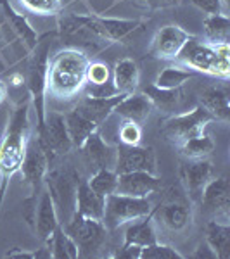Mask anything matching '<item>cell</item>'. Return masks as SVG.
<instances>
[{"mask_svg":"<svg viewBox=\"0 0 230 259\" xmlns=\"http://www.w3.org/2000/svg\"><path fill=\"white\" fill-rule=\"evenodd\" d=\"M177 147L185 159H208L215 150V142L211 140L210 135L203 133V135L192 137V139L182 142Z\"/></svg>","mask_w":230,"mask_h":259,"instance_id":"cell-32","label":"cell"},{"mask_svg":"<svg viewBox=\"0 0 230 259\" xmlns=\"http://www.w3.org/2000/svg\"><path fill=\"white\" fill-rule=\"evenodd\" d=\"M206 233V244L215 252L216 259H228L230 257V225L221 221L210 220L204 227Z\"/></svg>","mask_w":230,"mask_h":259,"instance_id":"cell-26","label":"cell"},{"mask_svg":"<svg viewBox=\"0 0 230 259\" xmlns=\"http://www.w3.org/2000/svg\"><path fill=\"white\" fill-rule=\"evenodd\" d=\"M142 94L145 95L152 107H158L160 111L170 112L178 106V100H180V89L175 90H165V89H158L156 85H149Z\"/></svg>","mask_w":230,"mask_h":259,"instance_id":"cell-33","label":"cell"},{"mask_svg":"<svg viewBox=\"0 0 230 259\" xmlns=\"http://www.w3.org/2000/svg\"><path fill=\"white\" fill-rule=\"evenodd\" d=\"M92 190H95L99 195L107 197L111 194H116V187H118V173L114 169H95L92 177L87 180Z\"/></svg>","mask_w":230,"mask_h":259,"instance_id":"cell-34","label":"cell"},{"mask_svg":"<svg viewBox=\"0 0 230 259\" xmlns=\"http://www.w3.org/2000/svg\"><path fill=\"white\" fill-rule=\"evenodd\" d=\"M199 11H203L206 16L210 14H227L228 7L223 4V0H190Z\"/></svg>","mask_w":230,"mask_h":259,"instance_id":"cell-39","label":"cell"},{"mask_svg":"<svg viewBox=\"0 0 230 259\" xmlns=\"http://www.w3.org/2000/svg\"><path fill=\"white\" fill-rule=\"evenodd\" d=\"M28 71L24 76V87L31 99V107L36 114V130L42 128L45 119V97H47V68L50 54V35L39 40L36 47L31 50Z\"/></svg>","mask_w":230,"mask_h":259,"instance_id":"cell-5","label":"cell"},{"mask_svg":"<svg viewBox=\"0 0 230 259\" xmlns=\"http://www.w3.org/2000/svg\"><path fill=\"white\" fill-rule=\"evenodd\" d=\"M211 175L213 166L208 159H187L180 166V180L192 199L201 197V192L211 180Z\"/></svg>","mask_w":230,"mask_h":259,"instance_id":"cell-19","label":"cell"},{"mask_svg":"<svg viewBox=\"0 0 230 259\" xmlns=\"http://www.w3.org/2000/svg\"><path fill=\"white\" fill-rule=\"evenodd\" d=\"M192 259H216L215 252L210 249V245L204 242V244H199V247L196 249L194 254H190Z\"/></svg>","mask_w":230,"mask_h":259,"instance_id":"cell-43","label":"cell"},{"mask_svg":"<svg viewBox=\"0 0 230 259\" xmlns=\"http://www.w3.org/2000/svg\"><path fill=\"white\" fill-rule=\"evenodd\" d=\"M196 73L185 66H168V68L161 69V73L156 76L154 85L158 89H165V90H175V89H182L183 83H187L190 78H194Z\"/></svg>","mask_w":230,"mask_h":259,"instance_id":"cell-31","label":"cell"},{"mask_svg":"<svg viewBox=\"0 0 230 259\" xmlns=\"http://www.w3.org/2000/svg\"><path fill=\"white\" fill-rule=\"evenodd\" d=\"M152 211V204L147 197H132L123 194H111L106 197V211L102 223L107 230L120 228L135 220L147 216Z\"/></svg>","mask_w":230,"mask_h":259,"instance_id":"cell-9","label":"cell"},{"mask_svg":"<svg viewBox=\"0 0 230 259\" xmlns=\"http://www.w3.org/2000/svg\"><path fill=\"white\" fill-rule=\"evenodd\" d=\"M215 118L199 104L194 109L166 119L161 128V133L173 145H180L182 142L189 140L192 137L206 133L208 124H211Z\"/></svg>","mask_w":230,"mask_h":259,"instance_id":"cell-8","label":"cell"},{"mask_svg":"<svg viewBox=\"0 0 230 259\" xmlns=\"http://www.w3.org/2000/svg\"><path fill=\"white\" fill-rule=\"evenodd\" d=\"M4 257H11V259H36V250H26V249L14 247V249L7 250V252L4 254Z\"/></svg>","mask_w":230,"mask_h":259,"instance_id":"cell-42","label":"cell"},{"mask_svg":"<svg viewBox=\"0 0 230 259\" xmlns=\"http://www.w3.org/2000/svg\"><path fill=\"white\" fill-rule=\"evenodd\" d=\"M140 259H185V256L178 252L175 247H171V245L154 242V244L142 247Z\"/></svg>","mask_w":230,"mask_h":259,"instance_id":"cell-36","label":"cell"},{"mask_svg":"<svg viewBox=\"0 0 230 259\" xmlns=\"http://www.w3.org/2000/svg\"><path fill=\"white\" fill-rule=\"evenodd\" d=\"M104 211H106V197H102L95 190H92L87 180H80V185H78L76 190L74 212L85 216V218L102 221Z\"/></svg>","mask_w":230,"mask_h":259,"instance_id":"cell-22","label":"cell"},{"mask_svg":"<svg viewBox=\"0 0 230 259\" xmlns=\"http://www.w3.org/2000/svg\"><path fill=\"white\" fill-rule=\"evenodd\" d=\"M228 2H230V0H223V4H225L227 7H228Z\"/></svg>","mask_w":230,"mask_h":259,"instance_id":"cell-46","label":"cell"},{"mask_svg":"<svg viewBox=\"0 0 230 259\" xmlns=\"http://www.w3.org/2000/svg\"><path fill=\"white\" fill-rule=\"evenodd\" d=\"M201 206L210 220L228 223L230 220V183L225 177L211 178L201 192Z\"/></svg>","mask_w":230,"mask_h":259,"instance_id":"cell-12","label":"cell"},{"mask_svg":"<svg viewBox=\"0 0 230 259\" xmlns=\"http://www.w3.org/2000/svg\"><path fill=\"white\" fill-rule=\"evenodd\" d=\"M116 173L149 171L156 175V152L144 145H116Z\"/></svg>","mask_w":230,"mask_h":259,"instance_id":"cell-15","label":"cell"},{"mask_svg":"<svg viewBox=\"0 0 230 259\" xmlns=\"http://www.w3.org/2000/svg\"><path fill=\"white\" fill-rule=\"evenodd\" d=\"M130 2H140L149 9H165V7L180 6L183 0H130Z\"/></svg>","mask_w":230,"mask_h":259,"instance_id":"cell-41","label":"cell"},{"mask_svg":"<svg viewBox=\"0 0 230 259\" xmlns=\"http://www.w3.org/2000/svg\"><path fill=\"white\" fill-rule=\"evenodd\" d=\"M192 38L190 33H187L178 24H166L150 40L149 54L156 59L163 61H175L185 44Z\"/></svg>","mask_w":230,"mask_h":259,"instance_id":"cell-13","label":"cell"},{"mask_svg":"<svg viewBox=\"0 0 230 259\" xmlns=\"http://www.w3.org/2000/svg\"><path fill=\"white\" fill-rule=\"evenodd\" d=\"M45 245L50 250V256L52 259H78L80 257V250H78V245L68 233L64 232V228L57 227L54 230L52 237L44 242Z\"/></svg>","mask_w":230,"mask_h":259,"instance_id":"cell-29","label":"cell"},{"mask_svg":"<svg viewBox=\"0 0 230 259\" xmlns=\"http://www.w3.org/2000/svg\"><path fill=\"white\" fill-rule=\"evenodd\" d=\"M204 38L210 44H228L230 19L227 14H210L203 21Z\"/></svg>","mask_w":230,"mask_h":259,"instance_id":"cell-30","label":"cell"},{"mask_svg":"<svg viewBox=\"0 0 230 259\" xmlns=\"http://www.w3.org/2000/svg\"><path fill=\"white\" fill-rule=\"evenodd\" d=\"M201 106L204 107L215 121L227 123L230 119V92L227 85L208 87L201 95Z\"/></svg>","mask_w":230,"mask_h":259,"instance_id":"cell-23","label":"cell"},{"mask_svg":"<svg viewBox=\"0 0 230 259\" xmlns=\"http://www.w3.org/2000/svg\"><path fill=\"white\" fill-rule=\"evenodd\" d=\"M175 61L180 66L192 69L194 73L211 74L221 80H227L230 74L228 44L199 41L196 36H192Z\"/></svg>","mask_w":230,"mask_h":259,"instance_id":"cell-3","label":"cell"},{"mask_svg":"<svg viewBox=\"0 0 230 259\" xmlns=\"http://www.w3.org/2000/svg\"><path fill=\"white\" fill-rule=\"evenodd\" d=\"M140 252H142V247H139V245H125L123 244L114 254H111V257H116V259H140Z\"/></svg>","mask_w":230,"mask_h":259,"instance_id":"cell-40","label":"cell"},{"mask_svg":"<svg viewBox=\"0 0 230 259\" xmlns=\"http://www.w3.org/2000/svg\"><path fill=\"white\" fill-rule=\"evenodd\" d=\"M89 54L76 47H66L49 57L47 95L56 99H73L82 94L87 83Z\"/></svg>","mask_w":230,"mask_h":259,"instance_id":"cell-2","label":"cell"},{"mask_svg":"<svg viewBox=\"0 0 230 259\" xmlns=\"http://www.w3.org/2000/svg\"><path fill=\"white\" fill-rule=\"evenodd\" d=\"M120 144L123 145H139L142 140V126L133 121H125L120 124L118 130Z\"/></svg>","mask_w":230,"mask_h":259,"instance_id":"cell-38","label":"cell"},{"mask_svg":"<svg viewBox=\"0 0 230 259\" xmlns=\"http://www.w3.org/2000/svg\"><path fill=\"white\" fill-rule=\"evenodd\" d=\"M57 33L62 40L73 44V47L80 50L99 52L107 44L92 30L89 14H62L57 19Z\"/></svg>","mask_w":230,"mask_h":259,"instance_id":"cell-10","label":"cell"},{"mask_svg":"<svg viewBox=\"0 0 230 259\" xmlns=\"http://www.w3.org/2000/svg\"><path fill=\"white\" fill-rule=\"evenodd\" d=\"M80 180V173L69 164L49 168V173L45 177V187L56 204L61 225H64L74 214V202H76V190Z\"/></svg>","mask_w":230,"mask_h":259,"instance_id":"cell-6","label":"cell"},{"mask_svg":"<svg viewBox=\"0 0 230 259\" xmlns=\"http://www.w3.org/2000/svg\"><path fill=\"white\" fill-rule=\"evenodd\" d=\"M11 7H12V4L9 0H0V9H2V12H7Z\"/></svg>","mask_w":230,"mask_h":259,"instance_id":"cell-45","label":"cell"},{"mask_svg":"<svg viewBox=\"0 0 230 259\" xmlns=\"http://www.w3.org/2000/svg\"><path fill=\"white\" fill-rule=\"evenodd\" d=\"M154 242H158V237H156V228H154V212L152 211H150L147 216H144V218L128 223L127 230H125V235H123L125 245H139V247H145V245H150V244H154Z\"/></svg>","mask_w":230,"mask_h":259,"instance_id":"cell-25","label":"cell"},{"mask_svg":"<svg viewBox=\"0 0 230 259\" xmlns=\"http://www.w3.org/2000/svg\"><path fill=\"white\" fill-rule=\"evenodd\" d=\"M80 152L82 157L85 161L87 166H90L92 169H114L116 166V147L109 145L106 140L102 139L100 132H94L92 135H89L83 144L80 145Z\"/></svg>","mask_w":230,"mask_h":259,"instance_id":"cell-16","label":"cell"},{"mask_svg":"<svg viewBox=\"0 0 230 259\" xmlns=\"http://www.w3.org/2000/svg\"><path fill=\"white\" fill-rule=\"evenodd\" d=\"M112 83L120 94L127 95L137 92L140 83V69L137 62L130 57H123V59L116 61L114 68H112Z\"/></svg>","mask_w":230,"mask_h":259,"instance_id":"cell-24","label":"cell"},{"mask_svg":"<svg viewBox=\"0 0 230 259\" xmlns=\"http://www.w3.org/2000/svg\"><path fill=\"white\" fill-rule=\"evenodd\" d=\"M50 159L36 137H30L26 145V152H24V159L21 164L19 173L23 175L24 185L30 189V195L23 200V214L26 223L33 228V220H35V209H36V200L42 189L45 185V177L50 168Z\"/></svg>","mask_w":230,"mask_h":259,"instance_id":"cell-4","label":"cell"},{"mask_svg":"<svg viewBox=\"0 0 230 259\" xmlns=\"http://www.w3.org/2000/svg\"><path fill=\"white\" fill-rule=\"evenodd\" d=\"M112 81V69L102 61H90L87 68V83L89 85H104Z\"/></svg>","mask_w":230,"mask_h":259,"instance_id":"cell-37","label":"cell"},{"mask_svg":"<svg viewBox=\"0 0 230 259\" xmlns=\"http://www.w3.org/2000/svg\"><path fill=\"white\" fill-rule=\"evenodd\" d=\"M152 109L154 107L150 100L142 92H132V94H127L120 100L112 114L120 116L125 121H133V123L142 124L144 121H147Z\"/></svg>","mask_w":230,"mask_h":259,"instance_id":"cell-21","label":"cell"},{"mask_svg":"<svg viewBox=\"0 0 230 259\" xmlns=\"http://www.w3.org/2000/svg\"><path fill=\"white\" fill-rule=\"evenodd\" d=\"M4 16L9 21L11 28L14 30L16 35H18L21 44L26 47L28 52H31V50L36 47V44H39L40 36H39V33L35 31V28L30 24V21L26 19V16L18 12L14 7H11L7 12H4Z\"/></svg>","mask_w":230,"mask_h":259,"instance_id":"cell-28","label":"cell"},{"mask_svg":"<svg viewBox=\"0 0 230 259\" xmlns=\"http://www.w3.org/2000/svg\"><path fill=\"white\" fill-rule=\"evenodd\" d=\"M36 140L47 152L50 162L62 157L73 149L69 132L66 126V118L59 111H47L40 130H36Z\"/></svg>","mask_w":230,"mask_h":259,"instance_id":"cell-11","label":"cell"},{"mask_svg":"<svg viewBox=\"0 0 230 259\" xmlns=\"http://www.w3.org/2000/svg\"><path fill=\"white\" fill-rule=\"evenodd\" d=\"M64 232L76 242L78 250H80V257H90L95 256L100 249L106 244L107 228L102 221L90 220L85 216L74 212L71 218L61 225Z\"/></svg>","mask_w":230,"mask_h":259,"instance_id":"cell-7","label":"cell"},{"mask_svg":"<svg viewBox=\"0 0 230 259\" xmlns=\"http://www.w3.org/2000/svg\"><path fill=\"white\" fill-rule=\"evenodd\" d=\"M64 118H66V126H68V132H69L71 144H73L74 149L80 147L83 142L89 139V135L100 130L97 124H95L92 119L87 118L76 106H74L69 112H66Z\"/></svg>","mask_w":230,"mask_h":259,"instance_id":"cell-27","label":"cell"},{"mask_svg":"<svg viewBox=\"0 0 230 259\" xmlns=\"http://www.w3.org/2000/svg\"><path fill=\"white\" fill-rule=\"evenodd\" d=\"M61 225L59 216H57L56 204H54L50 192L44 185L39 200H36V209H35V220H33V230L39 235L42 242H47L52 237L54 230Z\"/></svg>","mask_w":230,"mask_h":259,"instance_id":"cell-18","label":"cell"},{"mask_svg":"<svg viewBox=\"0 0 230 259\" xmlns=\"http://www.w3.org/2000/svg\"><path fill=\"white\" fill-rule=\"evenodd\" d=\"M6 97H7V85L2 80H0V104L6 100Z\"/></svg>","mask_w":230,"mask_h":259,"instance_id":"cell-44","label":"cell"},{"mask_svg":"<svg viewBox=\"0 0 230 259\" xmlns=\"http://www.w3.org/2000/svg\"><path fill=\"white\" fill-rule=\"evenodd\" d=\"M154 220H160V223L171 232H182L190 225L192 209L190 204L180 202V200H170L160 207H154Z\"/></svg>","mask_w":230,"mask_h":259,"instance_id":"cell-20","label":"cell"},{"mask_svg":"<svg viewBox=\"0 0 230 259\" xmlns=\"http://www.w3.org/2000/svg\"><path fill=\"white\" fill-rule=\"evenodd\" d=\"M30 109L31 99L26 92V95L12 109L6 132L0 140V211H2V204L11 180L21 169L28 140L31 137Z\"/></svg>","mask_w":230,"mask_h":259,"instance_id":"cell-1","label":"cell"},{"mask_svg":"<svg viewBox=\"0 0 230 259\" xmlns=\"http://www.w3.org/2000/svg\"><path fill=\"white\" fill-rule=\"evenodd\" d=\"M90 26L107 45L118 44L127 40L132 33H135L144 24L142 19H127V18H112V16L89 14Z\"/></svg>","mask_w":230,"mask_h":259,"instance_id":"cell-14","label":"cell"},{"mask_svg":"<svg viewBox=\"0 0 230 259\" xmlns=\"http://www.w3.org/2000/svg\"><path fill=\"white\" fill-rule=\"evenodd\" d=\"M18 2L36 16H59L64 11L61 0H18Z\"/></svg>","mask_w":230,"mask_h":259,"instance_id":"cell-35","label":"cell"},{"mask_svg":"<svg viewBox=\"0 0 230 259\" xmlns=\"http://www.w3.org/2000/svg\"><path fill=\"white\" fill-rule=\"evenodd\" d=\"M161 189V180L149 171H128L118 173L116 194L132 195V197H149Z\"/></svg>","mask_w":230,"mask_h":259,"instance_id":"cell-17","label":"cell"}]
</instances>
